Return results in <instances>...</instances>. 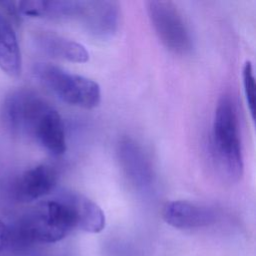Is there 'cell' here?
Returning a JSON list of instances; mask_svg holds the SVG:
<instances>
[{
  "label": "cell",
  "instance_id": "cell-1",
  "mask_svg": "<svg viewBox=\"0 0 256 256\" xmlns=\"http://www.w3.org/2000/svg\"><path fill=\"white\" fill-rule=\"evenodd\" d=\"M1 118L14 135L34 141L53 156L65 153L62 118L39 94L28 89L13 91L2 104Z\"/></svg>",
  "mask_w": 256,
  "mask_h": 256
},
{
  "label": "cell",
  "instance_id": "cell-2",
  "mask_svg": "<svg viewBox=\"0 0 256 256\" xmlns=\"http://www.w3.org/2000/svg\"><path fill=\"white\" fill-rule=\"evenodd\" d=\"M211 155L218 172L227 180L238 181L244 169L235 103L230 95L219 99L211 130Z\"/></svg>",
  "mask_w": 256,
  "mask_h": 256
},
{
  "label": "cell",
  "instance_id": "cell-3",
  "mask_svg": "<svg viewBox=\"0 0 256 256\" xmlns=\"http://www.w3.org/2000/svg\"><path fill=\"white\" fill-rule=\"evenodd\" d=\"M12 220L23 238L33 245L58 242L75 229L71 211L59 194L38 202Z\"/></svg>",
  "mask_w": 256,
  "mask_h": 256
},
{
  "label": "cell",
  "instance_id": "cell-4",
  "mask_svg": "<svg viewBox=\"0 0 256 256\" xmlns=\"http://www.w3.org/2000/svg\"><path fill=\"white\" fill-rule=\"evenodd\" d=\"M33 74L43 86L69 105L92 109L100 103L101 89L92 79L46 62L35 63Z\"/></svg>",
  "mask_w": 256,
  "mask_h": 256
},
{
  "label": "cell",
  "instance_id": "cell-5",
  "mask_svg": "<svg viewBox=\"0 0 256 256\" xmlns=\"http://www.w3.org/2000/svg\"><path fill=\"white\" fill-rule=\"evenodd\" d=\"M147 12L155 33L168 50L180 55L191 51L193 43L190 31L172 2L148 1Z\"/></svg>",
  "mask_w": 256,
  "mask_h": 256
},
{
  "label": "cell",
  "instance_id": "cell-6",
  "mask_svg": "<svg viewBox=\"0 0 256 256\" xmlns=\"http://www.w3.org/2000/svg\"><path fill=\"white\" fill-rule=\"evenodd\" d=\"M120 166L129 182L139 190H149L155 182L152 163L142 146L131 137L122 138L117 145Z\"/></svg>",
  "mask_w": 256,
  "mask_h": 256
},
{
  "label": "cell",
  "instance_id": "cell-7",
  "mask_svg": "<svg viewBox=\"0 0 256 256\" xmlns=\"http://www.w3.org/2000/svg\"><path fill=\"white\" fill-rule=\"evenodd\" d=\"M57 182V171L49 164H38L22 172L13 182L11 194L21 203H29L48 195Z\"/></svg>",
  "mask_w": 256,
  "mask_h": 256
},
{
  "label": "cell",
  "instance_id": "cell-8",
  "mask_svg": "<svg viewBox=\"0 0 256 256\" xmlns=\"http://www.w3.org/2000/svg\"><path fill=\"white\" fill-rule=\"evenodd\" d=\"M119 5L111 0L82 1L78 19L92 36L99 39L112 37L119 25Z\"/></svg>",
  "mask_w": 256,
  "mask_h": 256
},
{
  "label": "cell",
  "instance_id": "cell-9",
  "mask_svg": "<svg viewBox=\"0 0 256 256\" xmlns=\"http://www.w3.org/2000/svg\"><path fill=\"white\" fill-rule=\"evenodd\" d=\"M163 219L177 229H196L209 226L216 221V212L209 206L199 203L174 200L163 207Z\"/></svg>",
  "mask_w": 256,
  "mask_h": 256
},
{
  "label": "cell",
  "instance_id": "cell-10",
  "mask_svg": "<svg viewBox=\"0 0 256 256\" xmlns=\"http://www.w3.org/2000/svg\"><path fill=\"white\" fill-rule=\"evenodd\" d=\"M3 6L17 15L47 19L77 18L81 11L82 1L74 0H32L2 2Z\"/></svg>",
  "mask_w": 256,
  "mask_h": 256
},
{
  "label": "cell",
  "instance_id": "cell-11",
  "mask_svg": "<svg viewBox=\"0 0 256 256\" xmlns=\"http://www.w3.org/2000/svg\"><path fill=\"white\" fill-rule=\"evenodd\" d=\"M59 195L71 211L75 229L89 233H99L105 228L104 212L91 199L74 191H62Z\"/></svg>",
  "mask_w": 256,
  "mask_h": 256
},
{
  "label": "cell",
  "instance_id": "cell-12",
  "mask_svg": "<svg viewBox=\"0 0 256 256\" xmlns=\"http://www.w3.org/2000/svg\"><path fill=\"white\" fill-rule=\"evenodd\" d=\"M36 43L44 53L60 60L84 63L89 59V53L82 44L52 32L38 34Z\"/></svg>",
  "mask_w": 256,
  "mask_h": 256
},
{
  "label": "cell",
  "instance_id": "cell-13",
  "mask_svg": "<svg viewBox=\"0 0 256 256\" xmlns=\"http://www.w3.org/2000/svg\"><path fill=\"white\" fill-rule=\"evenodd\" d=\"M35 246L23 238L12 218L0 219V256H33Z\"/></svg>",
  "mask_w": 256,
  "mask_h": 256
},
{
  "label": "cell",
  "instance_id": "cell-14",
  "mask_svg": "<svg viewBox=\"0 0 256 256\" xmlns=\"http://www.w3.org/2000/svg\"><path fill=\"white\" fill-rule=\"evenodd\" d=\"M243 77V86L244 93L246 97V102L248 109L251 113L252 118L254 119L255 115V79H254V71L253 66L250 61H247L243 67L242 72Z\"/></svg>",
  "mask_w": 256,
  "mask_h": 256
},
{
  "label": "cell",
  "instance_id": "cell-15",
  "mask_svg": "<svg viewBox=\"0 0 256 256\" xmlns=\"http://www.w3.org/2000/svg\"><path fill=\"white\" fill-rule=\"evenodd\" d=\"M5 21H6V18L0 13V30H1V28H2V26H3Z\"/></svg>",
  "mask_w": 256,
  "mask_h": 256
}]
</instances>
